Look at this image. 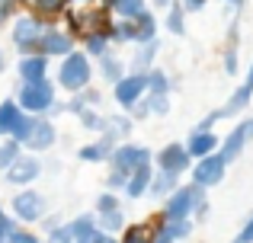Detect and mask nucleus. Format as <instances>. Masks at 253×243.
I'll use <instances>...</instances> for the list:
<instances>
[{
    "mask_svg": "<svg viewBox=\"0 0 253 243\" xmlns=\"http://www.w3.org/2000/svg\"><path fill=\"white\" fill-rule=\"evenodd\" d=\"M93 70H96V77L106 83V87H112V83H119L125 74H128V61H125L119 51H106L103 58L93 61Z\"/></svg>",
    "mask_w": 253,
    "mask_h": 243,
    "instance_id": "nucleus-18",
    "label": "nucleus"
},
{
    "mask_svg": "<svg viewBox=\"0 0 253 243\" xmlns=\"http://www.w3.org/2000/svg\"><path fill=\"white\" fill-rule=\"evenodd\" d=\"M81 51L90 61H96V58H103L106 51H112V42H109V32H106V26L103 29H86L84 35H81Z\"/></svg>",
    "mask_w": 253,
    "mask_h": 243,
    "instance_id": "nucleus-23",
    "label": "nucleus"
},
{
    "mask_svg": "<svg viewBox=\"0 0 253 243\" xmlns=\"http://www.w3.org/2000/svg\"><path fill=\"white\" fill-rule=\"evenodd\" d=\"M157 55H161V38H154L148 45H135V51L128 58V70H138V74L151 70L157 64Z\"/></svg>",
    "mask_w": 253,
    "mask_h": 243,
    "instance_id": "nucleus-25",
    "label": "nucleus"
},
{
    "mask_svg": "<svg viewBox=\"0 0 253 243\" xmlns=\"http://www.w3.org/2000/svg\"><path fill=\"white\" fill-rule=\"evenodd\" d=\"M45 77H51V58H45L42 51L16 58V83H36Z\"/></svg>",
    "mask_w": 253,
    "mask_h": 243,
    "instance_id": "nucleus-16",
    "label": "nucleus"
},
{
    "mask_svg": "<svg viewBox=\"0 0 253 243\" xmlns=\"http://www.w3.org/2000/svg\"><path fill=\"white\" fill-rule=\"evenodd\" d=\"M112 208H122V195H119V192H109V189H103V192L96 195V202H93V214L112 211Z\"/></svg>",
    "mask_w": 253,
    "mask_h": 243,
    "instance_id": "nucleus-38",
    "label": "nucleus"
},
{
    "mask_svg": "<svg viewBox=\"0 0 253 243\" xmlns=\"http://www.w3.org/2000/svg\"><path fill=\"white\" fill-rule=\"evenodd\" d=\"M131 131H135V122L128 119V112H106V128L99 131V135L106 138V141H112V144H122V141H128L131 138Z\"/></svg>",
    "mask_w": 253,
    "mask_h": 243,
    "instance_id": "nucleus-19",
    "label": "nucleus"
},
{
    "mask_svg": "<svg viewBox=\"0 0 253 243\" xmlns=\"http://www.w3.org/2000/svg\"><path fill=\"white\" fill-rule=\"evenodd\" d=\"M13 100L19 103V109L26 115H48V119L55 112V106L61 103L58 100V83L51 77L36 80V83H16V96Z\"/></svg>",
    "mask_w": 253,
    "mask_h": 243,
    "instance_id": "nucleus-3",
    "label": "nucleus"
},
{
    "mask_svg": "<svg viewBox=\"0 0 253 243\" xmlns=\"http://www.w3.org/2000/svg\"><path fill=\"white\" fill-rule=\"evenodd\" d=\"M189 182H196V186H202V189H215V186H221L224 182V176H228V163H224V157L218 154H209V157H199V160H192V167H189Z\"/></svg>",
    "mask_w": 253,
    "mask_h": 243,
    "instance_id": "nucleus-9",
    "label": "nucleus"
},
{
    "mask_svg": "<svg viewBox=\"0 0 253 243\" xmlns=\"http://www.w3.org/2000/svg\"><path fill=\"white\" fill-rule=\"evenodd\" d=\"M186 16H189V13L179 6V0H173L167 10H164V23H161V29H167L173 38H183V35H186Z\"/></svg>",
    "mask_w": 253,
    "mask_h": 243,
    "instance_id": "nucleus-27",
    "label": "nucleus"
},
{
    "mask_svg": "<svg viewBox=\"0 0 253 243\" xmlns=\"http://www.w3.org/2000/svg\"><path fill=\"white\" fill-rule=\"evenodd\" d=\"M231 243H253V211L244 218V224H241V231L234 234V240Z\"/></svg>",
    "mask_w": 253,
    "mask_h": 243,
    "instance_id": "nucleus-43",
    "label": "nucleus"
},
{
    "mask_svg": "<svg viewBox=\"0 0 253 243\" xmlns=\"http://www.w3.org/2000/svg\"><path fill=\"white\" fill-rule=\"evenodd\" d=\"M241 70V19H231L228 23V45H224V74L237 77Z\"/></svg>",
    "mask_w": 253,
    "mask_h": 243,
    "instance_id": "nucleus-20",
    "label": "nucleus"
},
{
    "mask_svg": "<svg viewBox=\"0 0 253 243\" xmlns=\"http://www.w3.org/2000/svg\"><path fill=\"white\" fill-rule=\"evenodd\" d=\"M196 231V221L186 218V221H167V218H157L151 224V243H183L192 237Z\"/></svg>",
    "mask_w": 253,
    "mask_h": 243,
    "instance_id": "nucleus-15",
    "label": "nucleus"
},
{
    "mask_svg": "<svg viewBox=\"0 0 253 243\" xmlns=\"http://www.w3.org/2000/svg\"><path fill=\"white\" fill-rule=\"evenodd\" d=\"M179 6H183L186 13H202L205 6H209V0H179Z\"/></svg>",
    "mask_w": 253,
    "mask_h": 243,
    "instance_id": "nucleus-46",
    "label": "nucleus"
},
{
    "mask_svg": "<svg viewBox=\"0 0 253 243\" xmlns=\"http://www.w3.org/2000/svg\"><path fill=\"white\" fill-rule=\"evenodd\" d=\"M3 70H6V55L0 51V74H3Z\"/></svg>",
    "mask_w": 253,
    "mask_h": 243,
    "instance_id": "nucleus-52",
    "label": "nucleus"
},
{
    "mask_svg": "<svg viewBox=\"0 0 253 243\" xmlns=\"http://www.w3.org/2000/svg\"><path fill=\"white\" fill-rule=\"evenodd\" d=\"M32 13H39L42 19H51V16H61L64 10L71 6V0H26Z\"/></svg>",
    "mask_w": 253,
    "mask_h": 243,
    "instance_id": "nucleus-33",
    "label": "nucleus"
},
{
    "mask_svg": "<svg viewBox=\"0 0 253 243\" xmlns=\"http://www.w3.org/2000/svg\"><path fill=\"white\" fill-rule=\"evenodd\" d=\"M13 227H16V218H13V214L6 211L3 205H0V243H3V237L13 231Z\"/></svg>",
    "mask_w": 253,
    "mask_h": 243,
    "instance_id": "nucleus-44",
    "label": "nucleus"
},
{
    "mask_svg": "<svg viewBox=\"0 0 253 243\" xmlns=\"http://www.w3.org/2000/svg\"><path fill=\"white\" fill-rule=\"evenodd\" d=\"M99 0H71V6H77V10H84V6H96Z\"/></svg>",
    "mask_w": 253,
    "mask_h": 243,
    "instance_id": "nucleus-50",
    "label": "nucleus"
},
{
    "mask_svg": "<svg viewBox=\"0 0 253 243\" xmlns=\"http://www.w3.org/2000/svg\"><path fill=\"white\" fill-rule=\"evenodd\" d=\"M10 138L19 141L23 150H29V154H48L58 144V125L48 115H23Z\"/></svg>",
    "mask_w": 253,
    "mask_h": 243,
    "instance_id": "nucleus-1",
    "label": "nucleus"
},
{
    "mask_svg": "<svg viewBox=\"0 0 253 243\" xmlns=\"http://www.w3.org/2000/svg\"><path fill=\"white\" fill-rule=\"evenodd\" d=\"M112 150H116V144L106 141L103 135H96L93 141H86V144L77 147V160H81V163H109Z\"/></svg>",
    "mask_w": 253,
    "mask_h": 243,
    "instance_id": "nucleus-22",
    "label": "nucleus"
},
{
    "mask_svg": "<svg viewBox=\"0 0 253 243\" xmlns=\"http://www.w3.org/2000/svg\"><path fill=\"white\" fill-rule=\"evenodd\" d=\"M99 3H106V0H99Z\"/></svg>",
    "mask_w": 253,
    "mask_h": 243,
    "instance_id": "nucleus-53",
    "label": "nucleus"
},
{
    "mask_svg": "<svg viewBox=\"0 0 253 243\" xmlns=\"http://www.w3.org/2000/svg\"><path fill=\"white\" fill-rule=\"evenodd\" d=\"M42 170H45L42 157H39V154H29V150H23V154H19V160L13 163L10 170H3V182H10V186H16V189L32 186L36 179H42Z\"/></svg>",
    "mask_w": 253,
    "mask_h": 243,
    "instance_id": "nucleus-13",
    "label": "nucleus"
},
{
    "mask_svg": "<svg viewBox=\"0 0 253 243\" xmlns=\"http://www.w3.org/2000/svg\"><path fill=\"white\" fill-rule=\"evenodd\" d=\"M19 3H26V0H0V29L19 16Z\"/></svg>",
    "mask_w": 253,
    "mask_h": 243,
    "instance_id": "nucleus-40",
    "label": "nucleus"
},
{
    "mask_svg": "<svg viewBox=\"0 0 253 243\" xmlns=\"http://www.w3.org/2000/svg\"><path fill=\"white\" fill-rule=\"evenodd\" d=\"M45 26H48V19H42L39 13H32V10L19 13V16L13 19V23H10V45L16 48V58L19 55H36Z\"/></svg>",
    "mask_w": 253,
    "mask_h": 243,
    "instance_id": "nucleus-4",
    "label": "nucleus"
},
{
    "mask_svg": "<svg viewBox=\"0 0 253 243\" xmlns=\"http://www.w3.org/2000/svg\"><path fill=\"white\" fill-rule=\"evenodd\" d=\"M90 243H119V237H112V234H103V231H96Z\"/></svg>",
    "mask_w": 253,
    "mask_h": 243,
    "instance_id": "nucleus-48",
    "label": "nucleus"
},
{
    "mask_svg": "<svg viewBox=\"0 0 253 243\" xmlns=\"http://www.w3.org/2000/svg\"><path fill=\"white\" fill-rule=\"evenodd\" d=\"M96 218V227L103 234H112V237H119V234L125 231V224H128V218H125V208H112V211H103V214H93Z\"/></svg>",
    "mask_w": 253,
    "mask_h": 243,
    "instance_id": "nucleus-29",
    "label": "nucleus"
},
{
    "mask_svg": "<svg viewBox=\"0 0 253 243\" xmlns=\"http://www.w3.org/2000/svg\"><path fill=\"white\" fill-rule=\"evenodd\" d=\"M173 0H148V6H154V10H167Z\"/></svg>",
    "mask_w": 253,
    "mask_h": 243,
    "instance_id": "nucleus-51",
    "label": "nucleus"
},
{
    "mask_svg": "<svg viewBox=\"0 0 253 243\" xmlns=\"http://www.w3.org/2000/svg\"><path fill=\"white\" fill-rule=\"evenodd\" d=\"M221 3H224V6H231V10H237V13H241L247 0H221Z\"/></svg>",
    "mask_w": 253,
    "mask_h": 243,
    "instance_id": "nucleus-49",
    "label": "nucleus"
},
{
    "mask_svg": "<svg viewBox=\"0 0 253 243\" xmlns=\"http://www.w3.org/2000/svg\"><path fill=\"white\" fill-rule=\"evenodd\" d=\"M119 243H151V224H125Z\"/></svg>",
    "mask_w": 253,
    "mask_h": 243,
    "instance_id": "nucleus-36",
    "label": "nucleus"
},
{
    "mask_svg": "<svg viewBox=\"0 0 253 243\" xmlns=\"http://www.w3.org/2000/svg\"><path fill=\"white\" fill-rule=\"evenodd\" d=\"M128 119L135 122V125H138V122H144V119H151V106H148V96H144V100H138L135 106L128 109Z\"/></svg>",
    "mask_w": 253,
    "mask_h": 243,
    "instance_id": "nucleus-42",
    "label": "nucleus"
},
{
    "mask_svg": "<svg viewBox=\"0 0 253 243\" xmlns=\"http://www.w3.org/2000/svg\"><path fill=\"white\" fill-rule=\"evenodd\" d=\"M3 243H42V237H39L36 231H29V227L16 224V227H13V231L3 237Z\"/></svg>",
    "mask_w": 253,
    "mask_h": 243,
    "instance_id": "nucleus-39",
    "label": "nucleus"
},
{
    "mask_svg": "<svg viewBox=\"0 0 253 243\" xmlns=\"http://www.w3.org/2000/svg\"><path fill=\"white\" fill-rule=\"evenodd\" d=\"M135 23H138V42L135 45H148V42H154V38H161V23H157L154 10H144Z\"/></svg>",
    "mask_w": 253,
    "mask_h": 243,
    "instance_id": "nucleus-31",
    "label": "nucleus"
},
{
    "mask_svg": "<svg viewBox=\"0 0 253 243\" xmlns=\"http://www.w3.org/2000/svg\"><path fill=\"white\" fill-rule=\"evenodd\" d=\"M74 48H77V38L71 35V32L64 29V26H55V23H48V26H45V32H42V42H39V51H42L45 58L58 61V58L71 55Z\"/></svg>",
    "mask_w": 253,
    "mask_h": 243,
    "instance_id": "nucleus-14",
    "label": "nucleus"
},
{
    "mask_svg": "<svg viewBox=\"0 0 253 243\" xmlns=\"http://www.w3.org/2000/svg\"><path fill=\"white\" fill-rule=\"evenodd\" d=\"M250 103H253V61H250L247 74L241 77V83H237V87L231 90V96L224 100V106H218L215 112H209L205 119H209L211 125L221 122V119H241V115L250 109Z\"/></svg>",
    "mask_w": 253,
    "mask_h": 243,
    "instance_id": "nucleus-7",
    "label": "nucleus"
},
{
    "mask_svg": "<svg viewBox=\"0 0 253 243\" xmlns=\"http://www.w3.org/2000/svg\"><path fill=\"white\" fill-rule=\"evenodd\" d=\"M148 106H151V115L164 119L173 109V93H148Z\"/></svg>",
    "mask_w": 253,
    "mask_h": 243,
    "instance_id": "nucleus-37",
    "label": "nucleus"
},
{
    "mask_svg": "<svg viewBox=\"0 0 253 243\" xmlns=\"http://www.w3.org/2000/svg\"><path fill=\"white\" fill-rule=\"evenodd\" d=\"M148 163H154V150H148L144 144H135V141H122V144H116V150H112V157H109L106 167L131 173V170L148 167Z\"/></svg>",
    "mask_w": 253,
    "mask_h": 243,
    "instance_id": "nucleus-10",
    "label": "nucleus"
},
{
    "mask_svg": "<svg viewBox=\"0 0 253 243\" xmlns=\"http://www.w3.org/2000/svg\"><path fill=\"white\" fill-rule=\"evenodd\" d=\"M19 154H23V144H19V141H13V138H0V173L10 170L13 163L19 160Z\"/></svg>",
    "mask_w": 253,
    "mask_h": 243,
    "instance_id": "nucleus-35",
    "label": "nucleus"
},
{
    "mask_svg": "<svg viewBox=\"0 0 253 243\" xmlns=\"http://www.w3.org/2000/svg\"><path fill=\"white\" fill-rule=\"evenodd\" d=\"M23 115H26V112L19 109V103L13 100V96L0 103V138H10L13 128L19 125V119H23Z\"/></svg>",
    "mask_w": 253,
    "mask_h": 243,
    "instance_id": "nucleus-28",
    "label": "nucleus"
},
{
    "mask_svg": "<svg viewBox=\"0 0 253 243\" xmlns=\"http://www.w3.org/2000/svg\"><path fill=\"white\" fill-rule=\"evenodd\" d=\"M93 77H96V70H93V61L84 55L81 48H74L71 55L58 58V70H55V83L58 90H64V93H81L93 83Z\"/></svg>",
    "mask_w": 253,
    "mask_h": 243,
    "instance_id": "nucleus-2",
    "label": "nucleus"
},
{
    "mask_svg": "<svg viewBox=\"0 0 253 243\" xmlns=\"http://www.w3.org/2000/svg\"><path fill=\"white\" fill-rule=\"evenodd\" d=\"M109 90H112V103H116V109L128 112L138 100L148 96V80H144V74H138V70H128V74H125L119 83H112Z\"/></svg>",
    "mask_w": 253,
    "mask_h": 243,
    "instance_id": "nucleus-11",
    "label": "nucleus"
},
{
    "mask_svg": "<svg viewBox=\"0 0 253 243\" xmlns=\"http://www.w3.org/2000/svg\"><path fill=\"white\" fill-rule=\"evenodd\" d=\"M51 211L48 195L39 192L36 186L16 189V195L10 199V214L16 218V224H42V218Z\"/></svg>",
    "mask_w": 253,
    "mask_h": 243,
    "instance_id": "nucleus-6",
    "label": "nucleus"
},
{
    "mask_svg": "<svg viewBox=\"0 0 253 243\" xmlns=\"http://www.w3.org/2000/svg\"><path fill=\"white\" fill-rule=\"evenodd\" d=\"M176 186H179V176H170V173H161V170H154V179H151V186H148V199L164 202Z\"/></svg>",
    "mask_w": 253,
    "mask_h": 243,
    "instance_id": "nucleus-30",
    "label": "nucleus"
},
{
    "mask_svg": "<svg viewBox=\"0 0 253 243\" xmlns=\"http://www.w3.org/2000/svg\"><path fill=\"white\" fill-rule=\"evenodd\" d=\"M186 150H189L192 160H199V157H209L218 150V144H221V135H215V128H205V125H196V128L186 135Z\"/></svg>",
    "mask_w": 253,
    "mask_h": 243,
    "instance_id": "nucleus-17",
    "label": "nucleus"
},
{
    "mask_svg": "<svg viewBox=\"0 0 253 243\" xmlns=\"http://www.w3.org/2000/svg\"><path fill=\"white\" fill-rule=\"evenodd\" d=\"M106 10H109L112 19H138L144 10H151L148 0H106Z\"/></svg>",
    "mask_w": 253,
    "mask_h": 243,
    "instance_id": "nucleus-26",
    "label": "nucleus"
},
{
    "mask_svg": "<svg viewBox=\"0 0 253 243\" xmlns=\"http://www.w3.org/2000/svg\"><path fill=\"white\" fill-rule=\"evenodd\" d=\"M209 214H211V205H209V199H202L196 205V211H192V221H196V224H205V221H209Z\"/></svg>",
    "mask_w": 253,
    "mask_h": 243,
    "instance_id": "nucleus-45",
    "label": "nucleus"
},
{
    "mask_svg": "<svg viewBox=\"0 0 253 243\" xmlns=\"http://www.w3.org/2000/svg\"><path fill=\"white\" fill-rule=\"evenodd\" d=\"M61 221H64L61 214H51V211H48V214H45V218H42V231H45V234H48V231H55V227L61 224Z\"/></svg>",
    "mask_w": 253,
    "mask_h": 243,
    "instance_id": "nucleus-47",
    "label": "nucleus"
},
{
    "mask_svg": "<svg viewBox=\"0 0 253 243\" xmlns=\"http://www.w3.org/2000/svg\"><path fill=\"white\" fill-rule=\"evenodd\" d=\"M77 122H81V128L86 135H99V131L106 128V112H99L96 106H90V109H84V112L77 115Z\"/></svg>",
    "mask_w": 253,
    "mask_h": 243,
    "instance_id": "nucleus-34",
    "label": "nucleus"
},
{
    "mask_svg": "<svg viewBox=\"0 0 253 243\" xmlns=\"http://www.w3.org/2000/svg\"><path fill=\"white\" fill-rule=\"evenodd\" d=\"M202 199H209V189L196 186V182H179L167 199L161 202V218H167V221L192 218V211H196V205Z\"/></svg>",
    "mask_w": 253,
    "mask_h": 243,
    "instance_id": "nucleus-5",
    "label": "nucleus"
},
{
    "mask_svg": "<svg viewBox=\"0 0 253 243\" xmlns=\"http://www.w3.org/2000/svg\"><path fill=\"white\" fill-rule=\"evenodd\" d=\"M106 32H109L112 48H125V45L138 42V23H135V19H109Z\"/></svg>",
    "mask_w": 253,
    "mask_h": 243,
    "instance_id": "nucleus-24",
    "label": "nucleus"
},
{
    "mask_svg": "<svg viewBox=\"0 0 253 243\" xmlns=\"http://www.w3.org/2000/svg\"><path fill=\"white\" fill-rule=\"evenodd\" d=\"M144 80H148V93H173V77L157 64L151 70H144Z\"/></svg>",
    "mask_w": 253,
    "mask_h": 243,
    "instance_id": "nucleus-32",
    "label": "nucleus"
},
{
    "mask_svg": "<svg viewBox=\"0 0 253 243\" xmlns=\"http://www.w3.org/2000/svg\"><path fill=\"white\" fill-rule=\"evenodd\" d=\"M103 182H106V189H109V192H119V195H122L125 182H128V173H122V170H109Z\"/></svg>",
    "mask_w": 253,
    "mask_h": 243,
    "instance_id": "nucleus-41",
    "label": "nucleus"
},
{
    "mask_svg": "<svg viewBox=\"0 0 253 243\" xmlns=\"http://www.w3.org/2000/svg\"><path fill=\"white\" fill-rule=\"evenodd\" d=\"M189 167H192V157H189V150H186L183 141H170V144H164V147L154 154V170H161V173L186 176Z\"/></svg>",
    "mask_w": 253,
    "mask_h": 243,
    "instance_id": "nucleus-12",
    "label": "nucleus"
},
{
    "mask_svg": "<svg viewBox=\"0 0 253 243\" xmlns=\"http://www.w3.org/2000/svg\"><path fill=\"white\" fill-rule=\"evenodd\" d=\"M253 144V115H241L234 122V128H228V135L218 144V154L224 157V163H234L241 154H247V147Z\"/></svg>",
    "mask_w": 253,
    "mask_h": 243,
    "instance_id": "nucleus-8",
    "label": "nucleus"
},
{
    "mask_svg": "<svg viewBox=\"0 0 253 243\" xmlns=\"http://www.w3.org/2000/svg\"><path fill=\"white\" fill-rule=\"evenodd\" d=\"M151 179H154V163L131 170V173H128V182H125V189H122V195H125V199H131V202L148 199V186H151Z\"/></svg>",
    "mask_w": 253,
    "mask_h": 243,
    "instance_id": "nucleus-21",
    "label": "nucleus"
}]
</instances>
